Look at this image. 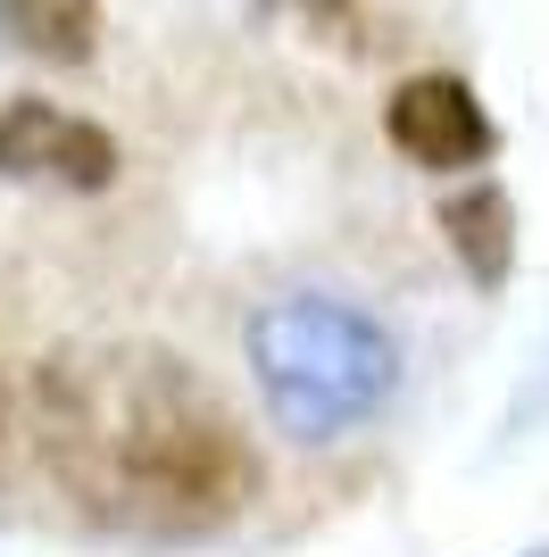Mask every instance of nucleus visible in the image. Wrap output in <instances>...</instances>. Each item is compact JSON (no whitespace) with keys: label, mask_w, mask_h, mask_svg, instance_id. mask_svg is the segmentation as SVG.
<instances>
[{"label":"nucleus","mask_w":549,"mask_h":557,"mask_svg":"<svg viewBox=\"0 0 549 557\" xmlns=\"http://www.w3.org/2000/svg\"><path fill=\"white\" fill-rule=\"evenodd\" d=\"M25 449L91 533L183 549L217 541L258 491V458L225 399L175 349L91 342L25 383Z\"/></svg>","instance_id":"1"},{"label":"nucleus","mask_w":549,"mask_h":557,"mask_svg":"<svg viewBox=\"0 0 549 557\" xmlns=\"http://www.w3.org/2000/svg\"><path fill=\"white\" fill-rule=\"evenodd\" d=\"M258 374L267 417L292 442H342L350 424L383 417L400 392V342H391L366 308L333 300V292H283L251 317L242 333Z\"/></svg>","instance_id":"2"},{"label":"nucleus","mask_w":549,"mask_h":557,"mask_svg":"<svg viewBox=\"0 0 549 557\" xmlns=\"http://www.w3.org/2000/svg\"><path fill=\"white\" fill-rule=\"evenodd\" d=\"M125 150L109 125L59 109V100H0V184H42V191H109Z\"/></svg>","instance_id":"3"},{"label":"nucleus","mask_w":549,"mask_h":557,"mask_svg":"<svg viewBox=\"0 0 549 557\" xmlns=\"http://www.w3.org/2000/svg\"><path fill=\"white\" fill-rule=\"evenodd\" d=\"M383 134L416 175H483L500 150V125L466 75H408L383 100Z\"/></svg>","instance_id":"4"},{"label":"nucleus","mask_w":549,"mask_h":557,"mask_svg":"<svg viewBox=\"0 0 549 557\" xmlns=\"http://www.w3.org/2000/svg\"><path fill=\"white\" fill-rule=\"evenodd\" d=\"M434 225L475 292H508V275H516V200H508L500 175H466L457 191H441Z\"/></svg>","instance_id":"5"},{"label":"nucleus","mask_w":549,"mask_h":557,"mask_svg":"<svg viewBox=\"0 0 549 557\" xmlns=\"http://www.w3.org/2000/svg\"><path fill=\"white\" fill-rule=\"evenodd\" d=\"M0 42L42 67H84L100 50V0H0Z\"/></svg>","instance_id":"6"},{"label":"nucleus","mask_w":549,"mask_h":557,"mask_svg":"<svg viewBox=\"0 0 549 557\" xmlns=\"http://www.w3.org/2000/svg\"><path fill=\"white\" fill-rule=\"evenodd\" d=\"M258 17L308 25V34L333 42V50H366V9H358V0H258Z\"/></svg>","instance_id":"7"},{"label":"nucleus","mask_w":549,"mask_h":557,"mask_svg":"<svg viewBox=\"0 0 549 557\" xmlns=\"http://www.w3.org/2000/svg\"><path fill=\"white\" fill-rule=\"evenodd\" d=\"M549 424V333L533 349V367L516 374V392H508V417H500V449H525L533 433Z\"/></svg>","instance_id":"8"},{"label":"nucleus","mask_w":549,"mask_h":557,"mask_svg":"<svg viewBox=\"0 0 549 557\" xmlns=\"http://www.w3.org/2000/svg\"><path fill=\"white\" fill-rule=\"evenodd\" d=\"M17 458H25V392L9 383V374H0V491H9Z\"/></svg>","instance_id":"9"},{"label":"nucleus","mask_w":549,"mask_h":557,"mask_svg":"<svg viewBox=\"0 0 549 557\" xmlns=\"http://www.w3.org/2000/svg\"><path fill=\"white\" fill-rule=\"evenodd\" d=\"M516 557H549V541H533V549H516Z\"/></svg>","instance_id":"10"}]
</instances>
